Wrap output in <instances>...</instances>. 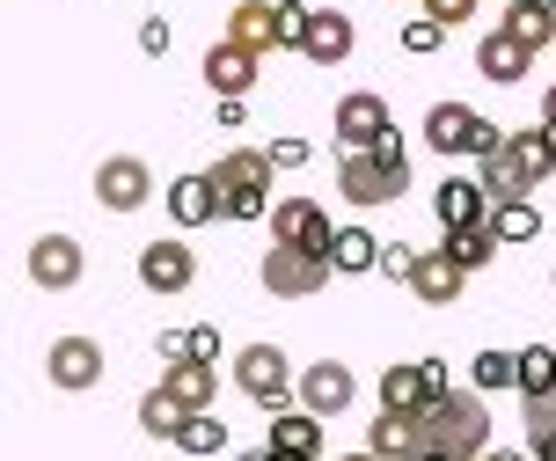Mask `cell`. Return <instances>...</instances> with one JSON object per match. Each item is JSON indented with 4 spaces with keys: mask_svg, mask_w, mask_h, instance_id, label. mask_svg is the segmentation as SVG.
Returning <instances> with one entry per match:
<instances>
[{
    "mask_svg": "<svg viewBox=\"0 0 556 461\" xmlns=\"http://www.w3.org/2000/svg\"><path fill=\"white\" fill-rule=\"evenodd\" d=\"M337 190H344V205H395L403 190H410V147L403 133H389L381 147H366V154H344L337 162Z\"/></svg>",
    "mask_w": 556,
    "mask_h": 461,
    "instance_id": "1",
    "label": "cell"
},
{
    "mask_svg": "<svg viewBox=\"0 0 556 461\" xmlns=\"http://www.w3.org/2000/svg\"><path fill=\"white\" fill-rule=\"evenodd\" d=\"M425 425V454H454V461H476L491 454V403L476 396V388H454L440 403L417 418Z\"/></svg>",
    "mask_w": 556,
    "mask_h": 461,
    "instance_id": "2",
    "label": "cell"
},
{
    "mask_svg": "<svg viewBox=\"0 0 556 461\" xmlns=\"http://www.w3.org/2000/svg\"><path fill=\"white\" fill-rule=\"evenodd\" d=\"M235 388H242L256 410H271V418L301 403V374L286 366L278 345H242V352H235Z\"/></svg>",
    "mask_w": 556,
    "mask_h": 461,
    "instance_id": "3",
    "label": "cell"
},
{
    "mask_svg": "<svg viewBox=\"0 0 556 461\" xmlns=\"http://www.w3.org/2000/svg\"><path fill=\"white\" fill-rule=\"evenodd\" d=\"M256 278H264V294H271V300H315L337 278V264H330V257H307V249L271 242V249H264V264H256Z\"/></svg>",
    "mask_w": 556,
    "mask_h": 461,
    "instance_id": "4",
    "label": "cell"
},
{
    "mask_svg": "<svg viewBox=\"0 0 556 461\" xmlns=\"http://www.w3.org/2000/svg\"><path fill=\"white\" fill-rule=\"evenodd\" d=\"M271 242L307 249V257H330L337 249V220L315 205V198H278L271 205Z\"/></svg>",
    "mask_w": 556,
    "mask_h": 461,
    "instance_id": "5",
    "label": "cell"
},
{
    "mask_svg": "<svg viewBox=\"0 0 556 461\" xmlns=\"http://www.w3.org/2000/svg\"><path fill=\"white\" fill-rule=\"evenodd\" d=\"M45 381H52L59 396L103 388V345H96V337H52V345H45Z\"/></svg>",
    "mask_w": 556,
    "mask_h": 461,
    "instance_id": "6",
    "label": "cell"
},
{
    "mask_svg": "<svg viewBox=\"0 0 556 461\" xmlns=\"http://www.w3.org/2000/svg\"><path fill=\"white\" fill-rule=\"evenodd\" d=\"M395 133V110L374 96V88H352V96H337V147L344 154H366V147H381Z\"/></svg>",
    "mask_w": 556,
    "mask_h": 461,
    "instance_id": "7",
    "label": "cell"
},
{
    "mask_svg": "<svg viewBox=\"0 0 556 461\" xmlns=\"http://www.w3.org/2000/svg\"><path fill=\"white\" fill-rule=\"evenodd\" d=\"M191 278H198V257H191V242H184V235L139 249V286H147V294L176 300V294H191Z\"/></svg>",
    "mask_w": 556,
    "mask_h": 461,
    "instance_id": "8",
    "label": "cell"
},
{
    "mask_svg": "<svg viewBox=\"0 0 556 461\" xmlns=\"http://www.w3.org/2000/svg\"><path fill=\"white\" fill-rule=\"evenodd\" d=\"M154 198V169L139 162V154H111V162L96 169V205L103 213H139Z\"/></svg>",
    "mask_w": 556,
    "mask_h": 461,
    "instance_id": "9",
    "label": "cell"
},
{
    "mask_svg": "<svg viewBox=\"0 0 556 461\" xmlns=\"http://www.w3.org/2000/svg\"><path fill=\"white\" fill-rule=\"evenodd\" d=\"M88 272V257L74 235H37L29 242V286H45V294H74Z\"/></svg>",
    "mask_w": 556,
    "mask_h": 461,
    "instance_id": "10",
    "label": "cell"
},
{
    "mask_svg": "<svg viewBox=\"0 0 556 461\" xmlns=\"http://www.w3.org/2000/svg\"><path fill=\"white\" fill-rule=\"evenodd\" d=\"M352 396H359V381H352L344 359H315V366H301V410H315V418H344Z\"/></svg>",
    "mask_w": 556,
    "mask_h": 461,
    "instance_id": "11",
    "label": "cell"
},
{
    "mask_svg": "<svg viewBox=\"0 0 556 461\" xmlns=\"http://www.w3.org/2000/svg\"><path fill=\"white\" fill-rule=\"evenodd\" d=\"M476 133H483V117H476L469 103H454V96L425 110V147L446 154V162H454V154H469V162H476Z\"/></svg>",
    "mask_w": 556,
    "mask_h": 461,
    "instance_id": "12",
    "label": "cell"
},
{
    "mask_svg": "<svg viewBox=\"0 0 556 461\" xmlns=\"http://www.w3.org/2000/svg\"><path fill=\"white\" fill-rule=\"evenodd\" d=\"M227 45H242V52H286V23H278V0H242V8H227Z\"/></svg>",
    "mask_w": 556,
    "mask_h": 461,
    "instance_id": "13",
    "label": "cell"
},
{
    "mask_svg": "<svg viewBox=\"0 0 556 461\" xmlns=\"http://www.w3.org/2000/svg\"><path fill=\"white\" fill-rule=\"evenodd\" d=\"M462 286H469V272L446 257V249H417V272H410V294L425 300V308H454L462 300Z\"/></svg>",
    "mask_w": 556,
    "mask_h": 461,
    "instance_id": "14",
    "label": "cell"
},
{
    "mask_svg": "<svg viewBox=\"0 0 556 461\" xmlns=\"http://www.w3.org/2000/svg\"><path fill=\"white\" fill-rule=\"evenodd\" d=\"M168 220H176V227H213V220H220V184H213V169L168 184Z\"/></svg>",
    "mask_w": 556,
    "mask_h": 461,
    "instance_id": "15",
    "label": "cell"
},
{
    "mask_svg": "<svg viewBox=\"0 0 556 461\" xmlns=\"http://www.w3.org/2000/svg\"><path fill=\"white\" fill-rule=\"evenodd\" d=\"M352 45H359L352 15L315 8V23H307V37H301V59H315V66H344V59H352Z\"/></svg>",
    "mask_w": 556,
    "mask_h": 461,
    "instance_id": "16",
    "label": "cell"
},
{
    "mask_svg": "<svg viewBox=\"0 0 556 461\" xmlns=\"http://www.w3.org/2000/svg\"><path fill=\"white\" fill-rule=\"evenodd\" d=\"M432 213H440V227L454 235V227H483V220H491V198H483L476 176H446V184L432 190Z\"/></svg>",
    "mask_w": 556,
    "mask_h": 461,
    "instance_id": "17",
    "label": "cell"
},
{
    "mask_svg": "<svg viewBox=\"0 0 556 461\" xmlns=\"http://www.w3.org/2000/svg\"><path fill=\"white\" fill-rule=\"evenodd\" d=\"M528 66H534V52L513 37V29H491V37L476 45V74H483V82H498V88L528 82Z\"/></svg>",
    "mask_w": 556,
    "mask_h": 461,
    "instance_id": "18",
    "label": "cell"
},
{
    "mask_svg": "<svg viewBox=\"0 0 556 461\" xmlns=\"http://www.w3.org/2000/svg\"><path fill=\"white\" fill-rule=\"evenodd\" d=\"M366 454L417 461V454H425V425H417V418H403V410H381V418L366 425Z\"/></svg>",
    "mask_w": 556,
    "mask_h": 461,
    "instance_id": "19",
    "label": "cell"
},
{
    "mask_svg": "<svg viewBox=\"0 0 556 461\" xmlns=\"http://www.w3.org/2000/svg\"><path fill=\"white\" fill-rule=\"evenodd\" d=\"M162 388L198 418V410H213V396H220V366H205V359H176V366H162Z\"/></svg>",
    "mask_w": 556,
    "mask_h": 461,
    "instance_id": "20",
    "label": "cell"
},
{
    "mask_svg": "<svg viewBox=\"0 0 556 461\" xmlns=\"http://www.w3.org/2000/svg\"><path fill=\"white\" fill-rule=\"evenodd\" d=\"M205 88H213V96H250L256 88V52H242V45H213V52H205Z\"/></svg>",
    "mask_w": 556,
    "mask_h": 461,
    "instance_id": "21",
    "label": "cell"
},
{
    "mask_svg": "<svg viewBox=\"0 0 556 461\" xmlns=\"http://www.w3.org/2000/svg\"><path fill=\"white\" fill-rule=\"evenodd\" d=\"M271 154H264V147H227L220 162H213V184L220 190H271Z\"/></svg>",
    "mask_w": 556,
    "mask_h": 461,
    "instance_id": "22",
    "label": "cell"
},
{
    "mask_svg": "<svg viewBox=\"0 0 556 461\" xmlns=\"http://www.w3.org/2000/svg\"><path fill=\"white\" fill-rule=\"evenodd\" d=\"M381 410H403V418H425L432 410V388H425V366L417 359H395L381 374Z\"/></svg>",
    "mask_w": 556,
    "mask_h": 461,
    "instance_id": "23",
    "label": "cell"
},
{
    "mask_svg": "<svg viewBox=\"0 0 556 461\" xmlns=\"http://www.w3.org/2000/svg\"><path fill=\"white\" fill-rule=\"evenodd\" d=\"M264 447H271V454H307V461H315V454H323V418H315V410H301V403L278 410Z\"/></svg>",
    "mask_w": 556,
    "mask_h": 461,
    "instance_id": "24",
    "label": "cell"
},
{
    "mask_svg": "<svg viewBox=\"0 0 556 461\" xmlns=\"http://www.w3.org/2000/svg\"><path fill=\"white\" fill-rule=\"evenodd\" d=\"M476 184H483V198H491V205H520V198H534V176L513 162V147L476 169Z\"/></svg>",
    "mask_w": 556,
    "mask_h": 461,
    "instance_id": "25",
    "label": "cell"
},
{
    "mask_svg": "<svg viewBox=\"0 0 556 461\" xmlns=\"http://www.w3.org/2000/svg\"><path fill=\"white\" fill-rule=\"evenodd\" d=\"M498 29H513L528 52H549V45H556V8H542V0H513Z\"/></svg>",
    "mask_w": 556,
    "mask_h": 461,
    "instance_id": "26",
    "label": "cell"
},
{
    "mask_svg": "<svg viewBox=\"0 0 556 461\" xmlns=\"http://www.w3.org/2000/svg\"><path fill=\"white\" fill-rule=\"evenodd\" d=\"M184 418H191V410L176 403L168 388H147V396H139V433H147V439H168V447H176V433H184Z\"/></svg>",
    "mask_w": 556,
    "mask_h": 461,
    "instance_id": "27",
    "label": "cell"
},
{
    "mask_svg": "<svg viewBox=\"0 0 556 461\" xmlns=\"http://www.w3.org/2000/svg\"><path fill=\"white\" fill-rule=\"evenodd\" d=\"M440 249L454 257V264H462V272H483V264L498 257V227H491V220H483V227H454Z\"/></svg>",
    "mask_w": 556,
    "mask_h": 461,
    "instance_id": "28",
    "label": "cell"
},
{
    "mask_svg": "<svg viewBox=\"0 0 556 461\" xmlns=\"http://www.w3.org/2000/svg\"><path fill=\"white\" fill-rule=\"evenodd\" d=\"M330 264L344 278H359V272H381V242L366 235V227H337V249H330Z\"/></svg>",
    "mask_w": 556,
    "mask_h": 461,
    "instance_id": "29",
    "label": "cell"
},
{
    "mask_svg": "<svg viewBox=\"0 0 556 461\" xmlns=\"http://www.w3.org/2000/svg\"><path fill=\"white\" fill-rule=\"evenodd\" d=\"M476 396H505V388H513V396H520V352H476Z\"/></svg>",
    "mask_w": 556,
    "mask_h": 461,
    "instance_id": "30",
    "label": "cell"
},
{
    "mask_svg": "<svg viewBox=\"0 0 556 461\" xmlns=\"http://www.w3.org/2000/svg\"><path fill=\"white\" fill-rule=\"evenodd\" d=\"M176 447H184V454H227V425L213 418V410H198V418H184Z\"/></svg>",
    "mask_w": 556,
    "mask_h": 461,
    "instance_id": "31",
    "label": "cell"
},
{
    "mask_svg": "<svg viewBox=\"0 0 556 461\" xmlns=\"http://www.w3.org/2000/svg\"><path fill=\"white\" fill-rule=\"evenodd\" d=\"M491 227H498V242H534V235H542V213H534V198L491 205Z\"/></svg>",
    "mask_w": 556,
    "mask_h": 461,
    "instance_id": "32",
    "label": "cell"
},
{
    "mask_svg": "<svg viewBox=\"0 0 556 461\" xmlns=\"http://www.w3.org/2000/svg\"><path fill=\"white\" fill-rule=\"evenodd\" d=\"M505 147H513V162L528 169L534 184H542V176H549V169H556V154H549V133H542V125H528V133H513V139H505Z\"/></svg>",
    "mask_w": 556,
    "mask_h": 461,
    "instance_id": "33",
    "label": "cell"
},
{
    "mask_svg": "<svg viewBox=\"0 0 556 461\" xmlns=\"http://www.w3.org/2000/svg\"><path fill=\"white\" fill-rule=\"evenodd\" d=\"M556 388V352L549 345H520V396H542Z\"/></svg>",
    "mask_w": 556,
    "mask_h": 461,
    "instance_id": "34",
    "label": "cell"
},
{
    "mask_svg": "<svg viewBox=\"0 0 556 461\" xmlns=\"http://www.w3.org/2000/svg\"><path fill=\"white\" fill-rule=\"evenodd\" d=\"M220 220H271V190H220Z\"/></svg>",
    "mask_w": 556,
    "mask_h": 461,
    "instance_id": "35",
    "label": "cell"
},
{
    "mask_svg": "<svg viewBox=\"0 0 556 461\" xmlns=\"http://www.w3.org/2000/svg\"><path fill=\"white\" fill-rule=\"evenodd\" d=\"M440 45H446V29L432 23V15H417V23H403V52H417V59H425V52H440Z\"/></svg>",
    "mask_w": 556,
    "mask_h": 461,
    "instance_id": "36",
    "label": "cell"
},
{
    "mask_svg": "<svg viewBox=\"0 0 556 461\" xmlns=\"http://www.w3.org/2000/svg\"><path fill=\"white\" fill-rule=\"evenodd\" d=\"M520 418H528V439L549 433V425H556V388H542V396H520Z\"/></svg>",
    "mask_w": 556,
    "mask_h": 461,
    "instance_id": "37",
    "label": "cell"
},
{
    "mask_svg": "<svg viewBox=\"0 0 556 461\" xmlns=\"http://www.w3.org/2000/svg\"><path fill=\"white\" fill-rule=\"evenodd\" d=\"M476 8H483V0H425V15H432L440 29H462V23L476 15Z\"/></svg>",
    "mask_w": 556,
    "mask_h": 461,
    "instance_id": "38",
    "label": "cell"
},
{
    "mask_svg": "<svg viewBox=\"0 0 556 461\" xmlns=\"http://www.w3.org/2000/svg\"><path fill=\"white\" fill-rule=\"evenodd\" d=\"M410 272H417V249L381 242V278H403V286H410Z\"/></svg>",
    "mask_w": 556,
    "mask_h": 461,
    "instance_id": "39",
    "label": "cell"
},
{
    "mask_svg": "<svg viewBox=\"0 0 556 461\" xmlns=\"http://www.w3.org/2000/svg\"><path fill=\"white\" fill-rule=\"evenodd\" d=\"M168 45H176V37H168V23H162V15H147V23H139V52H147V59H168Z\"/></svg>",
    "mask_w": 556,
    "mask_h": 461,
    "instance_id": "40",
    "label": "cell"
},
{
    "mask_svg": "<svg viewBox=\"0 0 556 461\" xmlns=\"http://www.w3.org/2000/svg\"><path fill=\"white\" fill-rule=\"evenodd\" d=\"M184 337H191V359H205V366L220 359V329H213V323H191Z\"/></svg>",
    "mask_w": 556,
    "mask_h": 461,
    "instance_id": "41",
    "label": "cell"
},
{
    "mask_svg": "<svg viewBox=\"0 0 556 461\" xmlns=\"http://www.w3.org/2000/svg\"><path fill=\"white\" fill-rule=\"evenodd\" d=\"M264 154H271V169H307V139H271Z\"/></svg>",
    "mask_w": 556,
    "mask_h": 461,
    "instance_id": "42",
    "label": "cell"
},
{
    "mask_svg": "<svg viewBox=\"0 0 556 461\" xmlns=\"http://www.w3.org/2000/svg\"><path fill=\"white\" fill-rule=\"evenodd\" d=\"M417 366H425V388H432V403H440V396H454V374H446V359H417Z\"/></svg>",
    "mask_w": 556,
    "mask_h": 461,
    "instance_id": "43",
    "label": "cell"
},
{
    "mask_svg": "<svg viewBox=\"0 0 556 461\" xmlns=\"http://www.w3.org/2000/svg\"><path fill=\"white\" fill-rule=\"evenodd\" d=\"M528 454H534V461H556V425H549V433H534V439H528Z\"/></svg>",
    "mask_w": 556,
    "mask_h": 461,
    "instance_id": "44",
    "label": "cell"
},
{
    "mask_svg": "<svg viewBox=\"0 0 556 461\" xmlns=\"http://www.w3.org/2000/svg\"><path fill=\"white\" fill-rule=\"evenodd\" d=\"M542 125H556V82L542 88Z\"/></svg>",
    "mask_w": 556,
    "mask_h": 461,
    "instance_id": "45",
    "label": "cell"
},
{
    "mask_svg": "<svg viewBox=\"0 0 556 461\" xmlns=\"http://www.w3.org/2000/svg\"><path fill=\"white\" fill-rule=\"evenodd\" d=\"M476 461H534V454H498V447H491V454H476Z\"/></svg>",
    "mask_w": 556,
    "mask_h": 461,
    "instance_id": "46",
    "label": "cell"
},
{
    "mask_svg": "<svg viewBox=\"0 0 556 461\" xmlns=\"http://www.w3.org/2000/svg\"><path fill=\"white\" fill-rule=\"evenodd\" d=\"M235 461H271V447H256V454H235Z\"/></svg>",
    "mask_w": 556,
    "mask_h": 461,
    "instance_id": "47",
    "label": "cell"
},
{
    "mask_svg": "<svg viewBox=\"0 0 556 461\" xmlns=\"http://www.w3.org/2000/svg\"><path fill=\"white\" fill-rule=\"evenodd\" d=\"M337 461H381V454H366V447H359V454H337Z\"/></svg>",
    "mask_w": 556,
    "mask_h": 461,
    "instance_id": "48",
    "label": "cell"
},
{
    "mask_svg": "<svg viewBox=\"0 0 556 461\" xmlns=\"http://www.w3.org/2000/svg\"><path fill=\"white\" fill-rule=\"evenodd\" d=\"M542 133H549V154H556V125H542Z\"/></svg>",
    "mask_w": 556,
    "mask_h": 461,
    "instance_id": "49",
    "label": "cell"
},
{
    "mask_svg": "<svg viewBox=\"0 0 556 461\" xmlns=\"http://www.w3.org/2000/svg\"><path fill=\"white\" fill-rule=\"evenodd\" d=\"M417 461H454V454H417Z\"/></svg>",
    "mask_w": 556,
    "mask_h": 461,
    "instance_id": "50",
    "label": "cell"
},
{
    "mask_svg": "<svg viewBox=\"0 0 556 461\" xmlns=\"http://www.w3.org/2000/svg\"><path fill=\"white\" fill-rule=\"evenodd\" d=\"M271 461H307V454H271Z\"/></svg>",
    "mask_w": 556,
    "mask_h": 461,
    "instance_id": "51",
    "label": "cell"
},
{
    "mask_svg": "<svg viewBox=\"0 0 556 461\" xmlns=\"http://www.w3.org/2000/svg\"><path fill=\"white\" fill-rule=\"evenodd\" d=\"M549 286H556V272H549Z\"/></svg>",
    "mask_w": 556,
    "mask_h": 461,
    "instance_id": "52",
    "label": "cell"
}]
</instances>
